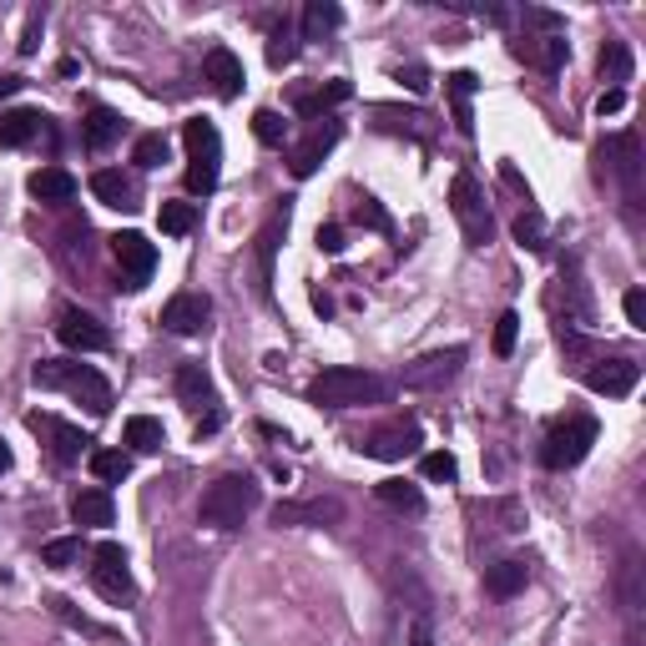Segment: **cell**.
<instances>
[{"label":"cell","mask_w":646,"mask_h":646,"mask_svg":"<svg viewBox=\"0 0 646 646\" xmlns=\"http://www.w3.org/2000/svg\"><path fill=\"white\" fill-rule=\"evenodd\" d=\"M399 81H404L414 97H424V91H430V71H424V66H404V71H399Z\"/></svg>","instance_id":"48"},{"label":"cell","mask_w":646,"mask_h":646,"mask_svg":"<svg viewBox=\"0 0 646 646\" xmlns=\"http://www.w3.org/2000/svg\"><path fill=\"white\" fill-rule=\"evenodd\" d=\"M25 424H31V430L46 439V449H51V460H56V465H76V460H81V449L91 445V439L81 435L76 424L56 420V414H25ZM87 455H91V449H87Z\"/></svg>","instance_id":"12"},{"label":"cell","mask_w":646,"mask_h":646,"mask_svg":"<svg viewBox=\"0 0 646 646\" xmlns=\"http://www.w3.org/2000/svg\"><path fill=\"white\" fill-rule=\"evenodd\" d=\"M31 385L36 389H62V394L81 399L91 414H107L112 410V385L101 379L91 364H71V359H41L31 369Z\"/></svg>","instance_id":"2"},{"label":"cell","mask_w":646,"mask_h":646,"mask_svg":"<svg viewBox=\"0 0 646 646\" xmlns=\"http://www.w3.org/2000/svg\"><path fill=\"white\" fill-rule=\"evenodd\" d=\"M616 601H622L626 646H642V616H646V566L636 550H626L622 576H616Z\"/></svg>","instance_id":"8"},{"label":"cell","mask_w":646,"mask_h":646,"mask_svg":"<svg viewBox=\"0 0 646 646\" xmlns=\"http://www.w3.org/2000/svg\"><path fill=\"white\" fill-rule=\"evenodd\" d=\"M319 248L323 253H344V227H338V223H323L319 227Z\"/></svg>","instance_id":"49"},{"label":"cell","mask_w":646,"mask_h":646,"mask_svg":"<svg viewBox=\"0 0 646 646\" xmlns=\"http://www.w3.org/2000/svg\"><path fill=\"white\" fill-rule=\"evenodd\" d=\"M309 399L319 404V410H359V404L389 399V385L369 369H348V364H338V369H323L319 379H313Z\"/></svg>","instance_id":"1"},{"label":"cell","mask_w":646,"mask_h":646,"mask_svg":"<svg viewBox=\"0 0 646 646\" xmlns=\"http://www.w3.org/2000/svg\"><path fill=\"white\" fill-rule=\"evenodd\" d=\"M81 556H87L81 535H62V541H46V546H41V560H46L51 571H71V566H81Z\"/></svg>","instance_id":"37"},{"label":"cell","mask_w":646,"mask_h":646,"mask_svg":"<svg viewBox=\"0 0 646 646\" xmlns=\"http://www.w3.org/2000/svg\"><path fill=\"white\" fill-rule=\"evenodd\" d=\"M132 162H137L142 172L162 167V162H167V137H162V132H147V137H137V147H132Z\"/></svg>","instance_id":"41"},{"label":"cell","mask_w":646,"mask_h":646,"mask_svg":"<svg viewBox=\"0 0 646 646\" xmlns=\"http://www.w3.org/2000/svg\"><path fill=\"white\" fill-rule=\"evenodd\" d=\"M374 500L389 510H399V515H420L424 510V495H420V484L410 480H379L374 484Z\"/></svg>","instance_id":"29"},{"label":"cell","mask_w":646,"mask_h":646,"mask_svg":"<svg viewBox=\"0 0 646 646\" xmlns=\"http://www.w3.org/2000/svg\"><path fill=\"white\" fill-rule=\"evenodd\" d=\"M338 25H344V11H338L334 0H309V5H303L299 36L303 41H323V36H334Z\"/></svg>","instance_id":"27"},{"label":"cell","mask_w":646,"mask_h":646,"mask_svg":"<svg viewBox=\"0 0 646 646\" xmlns=\"http://www.w3.org/2000/svg\"><path fill=\"white\" fill-rule=\"evenodd\" d=\"M586 389L591 394H606V399H626L636 389V379H642V364L636 359H591L581 369Z\"/></svg>","instance_id":"13"},{"label":"cell","mask_w":646,"mask_h":646,"mask_svg":"<svg viewBox=\"0 0 646 646\" xmlns=\"http://www.w3.org/2000/svg\"><path fill=\"white\" fill-rule=\"evenodd\" d=\"M36 41H41V11L31 15V25H25V41H21V51H25V56L36 51Z\"/></svg>","instance_id":"52"},{"label":"cell","mask_w":646,"mask_h":646,"mask_svg":"<svg viewBox=\"0 0 646 646\" xmlns=\"http://www.w3.org/2000/svg\"><path fill=\"white\" fill-rule=\"evenodd\" d=\"M449 212H455V223H460V233H465L470 248H484V243H490L495 218H490V202H484V187L475 182L470 172H460L455 177V187H449Z\"/></svg>","instance_id":"6"},{"label":"cell","mask_w":646,"mask_h":646,"mask_svg":"<svg viewBox=\"0 0 646 646\" xmlns=\"http://www.w3.org/2000/svg\"><path fill=\"white\" fill-rule=\"evenodd\" d=\"M182 147H187V192L192 198H208L218 177H223V137L208 116H192L182 126Z\"/></svg>","instance_id":"4"},{"label":"cell","mask_w":646,"mask_h":646,"mask_svg":"<svg viewBox=\"0 0 646 646\" xmlns=\"http://www.w3.org/2000/svg\"><path fill=\"white\" fill-rule=\"evenodd\" d=\"M344 505L338 500H278L274 505V525H338Z\"/></svg>","instance_id":"19"},{"label":"cell","mask_w":646,"mask_h":646,"mask_svg":"<svg viewBox=\"0 0 646 646\" xmlns=\"http://www.w3.org/2000/svg\"><path fill=\"white\" fill-rule=\"evenodd\" d=\"M56 338H62L66 348H76V354H101V348L112 344V334L101 328L91 313H81V309H66L62 313V323H56Z\"/></svg>","instance_id":"14"},{"label":"cell","mask_w":646,"mask_h":646,"mask_svg":"<svg viewBox=\"0 0 646 646\" xmlns=\"http://www.w3.org/2000/svg\"><path fill=\"white\" fill-rule=\"evenodd\" d=\"M601 81H611V91H626V81H632V46L626 41L601 46Z\"/></svg>","instance_id":"33"},{"label":"cell","mask_w":646,"mask_h":646,"mask_svg":"<svg viewBox=\"0 0 646 646\" xmlns=\"http://www.w3.org/2000/svg\"><path fill=\"white\" fill-rule=\"evenodd\" d=\"M157 223L167 237H187L198 227V202H162L157 208Z\"/></svg>","instance_id":"38"},{"label":"cell","mask_w":646,"mask_h":646,"mask_svg":"<svg viewBox=\"0 0 646 646\" xmlns=\"http://www.w3.org/2000/svg\"><path fill=\"white\" fill-rule=\"evenodd\" d=\"M299 41H303V36L293 31V21L283 15V21L268 31V66H274V71H283V66L299 62Z\"/></svg>","instance_id":"34"},{"label":"cell","mask_w":646,"mask_h":646,"mask_svg":"<svg viewBox=\"0 0 646 646\" xmlns=\"http://www.w3.org/2000/svg\"><path fill=\"white\" fill-rule=\"evenodd\" d=\"M480 91V76L475 71H449L445 76V97H449V116L460 126V137H475V112H470V97Z\"/></svg>","instance_id":"22"},{"label":"cell","mask_w":646,"mask_h":646,"mask_svg":"<svg viewBox=\"0 0 646 646\" xmlns=\"http://www.w3.org/2000/svg\"><path fill=\"white\" fill-rule=\"evenodd\" d=\"M253 137H258L263 147H283V142H288V122H283V112H274V107L253 112Z\"/></svg>","instance_id":"39"},{"label":"cell","mask_w":646,"mask_h":646,"mask_svg":"<svg viewBox=\"0 0 646 646\" xmlns=\"http://www.w3.org/2000/svg\"><path fill=\"white\" fill-rule=\"evenodd\" d=\"M11 465H15V455H11V445L0 439V475H11Z\"/></svg>","instance_id":"53"},{"label":"cell","mask_w":646,"mask_h":646,"mask_svg":"<svg viewBox=\"0 0 646 646\" xmlns=\"http://www.w3.org/2000/svg\"><path fill=\"white\" fill-rule=\"evenodd\" d=\"M622 309H626V323H632L636 334H646V293H642V288H632V293H626Z\"/></svg>","instance_id":"46"},{"label":"cell","mask_w":646,"mask_h":646,"mask_svg":"<svg viewBox=\"0 0 646 646\" xmlns=\"http://www.w3.org/2000/svg\"><path fill=\"white\" fill-rule=\"evenodd\" d=\"M51 611H56L62 622H71L76 632H91V636H101V626H97V622H87L81 611H71V601H66V597H51Z\"/></svg>","instance_id":"45"},{"label":"cell","mask_w":646,"mask_h":646,"mask_svg":"<svg viewBox=\"0 0 646 646\" xmlns=\"http://www.w3.org/2000/svg\"><path fill=\"white\" fill-rule=\"evenodd\" d=\"M172 389H177V404H182V410H192V414L218 410V389H212V374L202 369V364H182L177 379H172Z\"/></svg>","instance_id":"16"},{"label":"cell","mask_w":646,"mask_h":646,"mask_svg":"<svg viewBox=\"0 0 646 646\" xmlns=\"http://www.w3.org/2000/svg\"><path fill=\"white\" fill-rule=\"evenodd\" d=\"M591 445H597V420H591V414H571V420H560L546 430V439H541V465H546V470H576V465L591 455Z\"/></svg>","instance_id":"5"},{"label":"cell","mask_w":646,"mask_h":646,"mask_svg":"<svg viewBox=\"0 0 646 646\" xmlns=\"http://www.w3.org/2000/svg\"><path fill=\"white\" fill-rule=\"evenodd\" d=\"M606 157L611 167H616V177H622L626 198H642V142H636V132H616V137L606 142Z\"/></svg>","instance_id":"17"},{"label":"cell","mask_w":646,"mask_h":646,"mask_svg":"<svg viewBox=\"0 0 646 646\" xmlns=\"http://www.w3.org/2000/svg\"><path fill=\"white\" fill-rule=\"evenodd\" d=\"M334 142H338V122H328V126H319L303 147H293V157H288L293 177H313V172H319V162L334 152Z\"/></svg>","instance_id":"25"},{"label":"cell","mask_w":646,"mask_h":646,"mask_svg":"<svg viewBox=\"0 0 646 646\" xmlns=\"http://www.w3.org/2000/svg\"><path fill=\"white\" fill-rule=\"evenodd\" d=\"M515 338H521V319H515V313H500V319H495V338H490V348H495L500 359H510V354H515Z\"/></svg>","instance_id":"43"},{"label":"cell","mask_w":646,"mask_h":646,"mask_svg":"<svg viewBox=\"0 0 646 646\" xmlns=\"http://www.w3.org/2000/svg\"><path fill=\"white\" fill-rule=\"evenodd\" d=\"M424 445V435H420V424L414 420H394V424H379L374 435H364V455L369 460H385V465H394V460H404V455H414V449Z\"/></svg>","instance_id":"11"},{"label":"cell","mask_w":646,"mask_h":646,"mask_svg":"<svg viewBox=\"0 0 646 646\" xmlns=\"http://www.w3.org/2000/svg\"><path fill=\"white\" fill-rule=\"evenodd\" d=\"M597 112L601 116H616V112H626V91H601V97H597Z\"/></svg>","instance_id":"50"},{"label":"cell","mask_w":646,"mask_h":646,"mask_svg":"<svg viewBox=\"0 0 646 646\" xmlns=\"http://www.w3.org/2000/svg\"><path fill=\"white\" fill-rule=\"evenodd\" d=\"M202 76H208L212 91H218L223 101L243 97V81H248V76H243V62H237L227 46H212L208 56H202Z\"/></svg>","instance_id":"18"},{"label":"cell","mask_w":646,"mask_h":646,"mask_svg":"<svg viewBox=\"0 0 646 646\" xmlns=\"http://www.w3.org/2000/svg\"><path fill=\"white\" fill-rule=\"evenodd\" d=\"M404 646H435V626H430V616H414L410 636H404Z\"/></svg>","instance_id":"47"},{"label":"cell","mask_w":646,"mask_h":646,"mask_svg":"<svg viewBox=\"0 0 646 646\" xmlns=\"http://www.w3.org/2000/svg\"><path fill=\"white\" fill-rule=\"evenodd\" d=\"M515 56H525V62H535L546 76H556L560 66H566V56H571V41L566 36H525V41H515Z\"/></svg>","instance_id":"24"},{"label":"cell","mask_w":646,"mask_h":646,"mask_svg":"<svg viewBox=\"0 0 646 646\" xmlns=\"http://www.w3.org/2000/svg\"><path fill=\"white\" fill-rule=\"evenodd\" d=\"M91 192H97V202H107L116 212H137V177H126L122 167H101L91 177Z\"/></svg>","instance_id":"20"},{"label":"cell","mask_w":646,"mask_h":646,"mask_svg":"<svg viewBox=\"0 0 646 646\" xmlns=\"http://www.w3.org/2000/svg\"><path fill=\"white\" fill-rule=\"evenodd\" d=\"M354 223L374 227V233H389V212L379 208V202H374V198H359V208H354Z\"/></svg>","instance_id":"44"},{"label":"cell","mask_w":646,"mask_h":646,"mask_svg":"<svg viewBox=\"0 0 646 646\" xmlns=\"http://www.w3.org/2000/svg\"><path fill=\"white\" fill-rule=\"evenodd\" d=\"M420 475L424 480H455V475H460V460H455V455H449V449H430V455H424L420 460Z\"/></svg>","instance_id":"42"},{"label":"cell","mask_w":646,"mask_h":646,"mask_svg":"<svg viewBox=\"0 0 646 646\" xmlns=\"http://www.w3.org/2000/svg\"><path fill=\"white\" fill-rule=\"evenodd\" d=\"M91 586H97L107 601H116V606H126V601L137 597V581H132V566H126V550L116 546V541H101V546L91 550Z\"/></svg>","instance_id":"7"},{"label":"cell","mask_w":646,"mask_h":646,"mask_svg":"<svg viewBox=\"0 0 646 646\" xmlns=\"http://www.w3.org/2000/svg\"><path fill=\"white\" fill-rule=\"evenodd\" d=\"M122 112H112V107H91L87 122H81V137H87L91 152H107L116 137H122Z\"/></svg>","instance_id":"26"},{"label":"cell","mask_w":646,"mask_h":646,"mask_svg":"<svg viewBox=\"0 0 646 646\" xmlns=\"http://www.w3.org/2000/svg\"><path fill=\"white\" fill-rule=\"evenodd\" d=\"M87 465L101 484H122L126 475H132V455H126V449H91Z\"/></svg>","instance_id":"35"},{"label":"cell","mask_w":646,"mask_h":646,"mask_svg":"<svg viewBox=\"0 0 646 646\" xmlns=\"http://www.w3.org/2000/svg\"><path fill=\"white\" fill-rule=\"evenodd\" d=\"M112 253H116V268H122V288H126V293L147 288L152 268H157V243H147L142 233H116L112 237Z\"/></svg>","instance_id":"10"},{"label":"cell","mask_w":646,"mask_h":646,"mask_svg":"<svg viewBox=\"0 0 646 646\" xmlns=\"http://www.w3.org/2000/svg\"><path fill=\"white\" fill-rule=\"evenodd\" d=\"M253 505H258V484L248 475H218L198 500V521L212 525V531H237Z\"/></svg>","instance_id":"3"},{"label":"cell","mask_w":646,"mask_h":646,"mask_svg":"<svg viewBox=\"0 0 646 646\" xmlns=\"http://www.w3.org/2000/svg\"><path fill=\"white\" fill-rule=\"evenodd\" d=\"M515 243L531 248V253H546V218H541L535 208H525L521 218H515Z\"/></svg>","instance_id":"40"},{"label":"cell","mask_w":646,"mask_h":646,"mask_svg":"<svg viewBox=\"0 0 646 646\" xmlns=\"http://www.w3.org/2000/svg\"><path fill=\"white\" fill-rule=\"evenodd\" d=\"M25 187H31V198L46 202V208H66V202L76 198V177L66 172V167H36Z\"/></svg>","instance_id":"23"},{"label":"cell","mask_w":646,"mask_h":646,"mask_svg":"<svg viewBox=\"0 0 646 646\" xmlns=\"http://www.w3.org/2000/svg\"><path fill=\"white\" fill-rule=\"evenodd\" d=\"M465 359H470V354H465L460 344H449V348H435V354H424V359L404 364V374H399V379H404V389H445L449 379L465 369Z\"/></svg>","instance_id":"9"},{"label":"cell","mask_w":646,"mask_h":646,"mask_svg":"<svg viewBox=\"0 0 646 646\" xmlns=\"http://www.w3.org/2000/svg\"><path fill=\"white\" fill-rule=\"evenodd\" d=\"M46 116L31 112V107H15V112H0V147H25V142L41 132Z\"/></svg>","instance_id":"28"},{"label":"cell","mask_w":646,"mask_h":646,"mask_svg":"<svg viewBox=\"0 0 646 646\" xmlns=\"http://www.w3.org/2000/svg\"><path fill=\"white\" fill-rule=\"evenodd\" d=\"M25 87V76H15V71H0V101L5 97H15V91Z\"/></svg>","instance_id":"51"},{"label":"cell","mask_w":646,"mask_h":646,"mask_svg":"<svg viewBox=\"0 0 646 646\" xmlns=\"http://www.w3.org/2000/svg\"><path fill=\"white\" fill-rule=\"evenodd\" d=\"M122 439L137 449V455H157V449L167 445V430H162V420H152V414H132L126 430H122Z\"/></svg>","instance_id":"31"},{"label":"cell","mask_w":646,"mask_h":646,"mask_svg":"<svg viewBox=\"0 0 646 646\" xmlns=\"http://www.w3.org/2000/svg\"><path fill=\"white\" fill-rule=\"evenodd\" d=\"M288 233V202L268 218V227L258 233V274H263V293H268V283H274V253H278V237Z\"/></svg>","instance_id":"30"},{"label":"cell","mask_w":646,"mask_h":646,"mask_svg":"<svg viewBox=\"0 0 646 646\" xmlns=\"http://www.w3.org/2000/svg\"><path fill=\"white\" fill-rule=\"evenodd\" d=\"M71 521H76V525H91V531H107V525L116 521L112 490H107V484H91V490H76V500H71Z\"/></svg>","instance_id":"21"},{"label":"cell","mask_w":646,"mask_h":646,"mask_svg":"<svg viewBox=\"0 0 646 646\" xmlns=\"http://www.w3.org/2000/svg\"><path fill=\"white\" fill-rule=\"evenodd\" d=\"M525 560H495V566H484V591L490 597H515L525 591Z\"/></svg>","instance_id":"32"},{"label":"cell","mask_w":646,"mask_h":646,"mask_svg":"<svg viewBox=\"0 0 646 646\" xmlns=\"http://www.w3.org/2000/svg\"><path fill=\"white\" fill-rule=\"evenodd\" d=\"M208 319H212V303L202 299V293H177L167 309H162V328L167 334H202L208 328Z\"/></svg>","instance_id":"15"},{"label":"cell","mask_w":646,"mask_h":646,"mask_svg":"<svg viewBox=\"0 0 646 646\" xmlns=\"http://www.w3.org/2000/svg\"><path fill=\"white\" fill-rule=\"evenodd\" d=\"M348 97H354V87H348L344 76H338V81H328V87H319V91H313V97H299V101H293V107H299L303 116H323V112H334V107H344Z\"/></svg>","instance_id":"36"}]
</instances>
